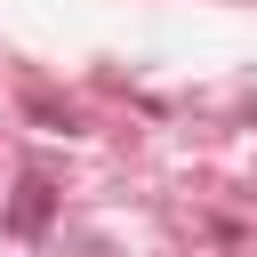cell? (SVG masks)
<instances>
[{
    "mask_svg": "<svg viewBox=\"0 0 257 257\" xmlns=\"http://www.w3.org/2000/svg\"><path fill=\"white\" fill-rule=\"evenodd\" d=\"M48 217H56V185L32 169V177L16 185V201H8V233H24V241H32V233H48Z\"/></svg>",
    "mask_w": 257,
    "mask_h": 257,
    "instance_id": "1",
    "label": "cell"
}]
</instances>
